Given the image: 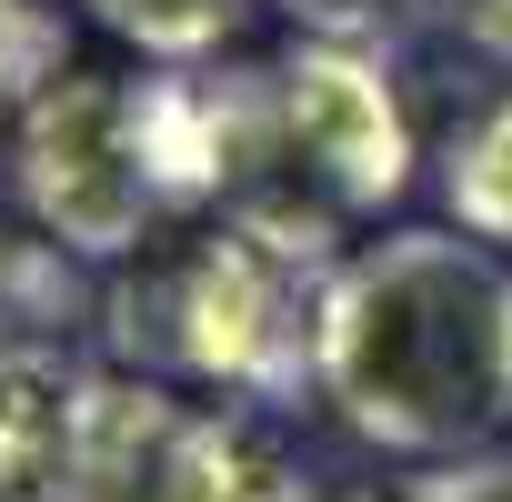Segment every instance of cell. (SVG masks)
I'll return each instance as SVG.
<instances>
[{
  "mask_svg": "<svg viewBox=\"0 0 512 502\" xmlns=\"http://www.w3.org/2000/svg\"><path fill=\"white\" fill-rule=\"evenodd\" d=\"M312 392L382 452L462 462L512 422V272L472 231L362 241L322 282Z\"/></svg>",
  "mask_w": 512,
  "mask_h": 502,
  "instance_id": "1",
  "label": "cell"
},
{
  "mask_svg": "<svg viewBox=\"0 0 512 502\" xmlns=\"http://www.w3.org/2000/svg\"><path fill=\"white\" fill-rule=\"evenodd\" d=\"M131 262L141 272L111 292V342L141 372H181L241 402H302L332 262L272 241L241 211H221L211 231H181L171 251L141 241Z\"/></svg>",
  "mask_w": 512,
  "mask_h": 502,
  "instance_id": "2",
  "label": "cell"
},
{
  "mask_svg": "<svg viewBox=\"0 0 512 502\" xmlns=\"http://www.w3.org/2000/svg\"><path fill=\"white\" fill-rule=\"evenodd\" d=\"M11 181L41 241H61L71 262H131V251L171 221L141 161V121H131V81L111 71H51L21 121H11Z\"/></svg>",
  "mask_w": 512,
  "mask_h": 502,
  "instance_id": "3",
  "label": "cell"
},
{
  "mask_svg": "<svg viewBox=\"0 0 512 502\" xmlns=\"http://www.w3.org/2000/svg\"><path fill=\"white\" fill-rule=\"evenodd\" d=\"M272 91H282V151H292V181H302L312 211L362 221V211L402 201V181H412V121H402V91H392L382 51L302 31L272 61Z\"/></svg>",
  "mask_w": 512,
  "mask_h": 502,
  "instance_id": "4",
  "label": "cell"
},
{
  "mask_svg": "<svg viewBox=\"0 0 512 502\" xmlns=\"http://www.w3.org/2000/svg\"><path fill=\"white\" fill-rule=\"evenodd\" d=\"M191 432H201V412L171 402L161 372H81L61 502H171Z\"/></svg>",
  "mask_w": 512,
  "mask_h": 502,
  "instance_id": "5",
  "label": "cell"
},
{
  "mask_svg": "<svg viewBox=\"0 0 512 502\" xmlns=\"http://www.w3.org/2000/svg\"><path fill=\"white\" fill-rule=\"evenodd\" d=\"M442 201H452V231L512 241V101H492L472 131H452V151H442Z\"/></svg>",
  "mask_w": 512,
  "mask_h": 502,
  "instance_id": "6",
  "label": "cell"
},
{
  "mask_svg": "<svg viewBox=\"0 0 512 502\" xmlns=\"http://www.w3.org/2000/svg\"><path fill=\"white\" fill-rule=\"evenodd\" d=\"M81 11L111 41H131L141 61H211L241 21V0H81Z\"/></svg>",
  "mask_w": 512,
  "mask_h": 502,
  "instance_id": "7",
  "label": "cell"
},
{
  "mask_svg": "<svg viewBox=\"0 0 512 502\" xmlns=\"http://www.w3.org/2000/svg\"><path fill=\"white\" fill-rule=\"evenodd\" d=\"M272 11H292L312 41H362V51H382V41H402V31H442L452 0H272Z\"/></svg>",
  "mask_w": 512,
  "mask_h": 502,
  "instance_id": "8",
  "label": "cell"
},
{
  "mask_svg": "<svg viewBox=\"0 0 512 502\" xmlns=\"http://www.w3.org/2000/svg\"><path fill=\"white\" fill-rule=\"evenodd\" d=\"M51 71H61V31L41 21V0H0V121H11Z\"/></svg>",
  "mask_w": 512,
  "mask_h": 502,
  "instance_id": "9",
  "label": "cell"
},
{
  "mask_svg": "<svg viewBox=\"0 0 512 502\" xmlns=\"http://www.w3.org/2000/svg\"><path fill=\"white\" fill-rule=\"evenodd\" d=\"M432 502H512V452H462L442 472H422Z\"/></svg>",
  "mask_w": 512,
  "mask_h": 502,
  "instance_id": "10",
  "label": "cell"
},
{
  "mask_svg": "<svg viewBox=\"0 0 512 502\" xmlns=\"http://www.w3.org/2000/svg\"><path fill=\"white\" fill-rule=\"evenodd\" d=\"M332 502H432V492H422V482H392V492H382V482H362V492H332Z\"/></svg>",
  "mask_w": 512,
  "mask_h": 502,
  "instance_id": "11",
  "label": "cell"
}]
</instances>
